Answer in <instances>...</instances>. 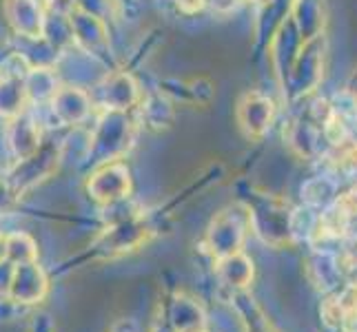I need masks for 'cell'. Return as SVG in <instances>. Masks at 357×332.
<instances>
[{"label": "cell", "mask_w": 357, "mask_h": 332, "mask_svg": "<svg viewBox=\"0 0 357 332\" xmlns=\"http://www.w3.org/2000/svg\"><path fill=\"white\" fill-rule=\"evenodd\" d=\"M52 113L65 127L80 125L91 111V97L76 87H60L52 97Z\"/></svg>", "instance_id": "obj_8"}, {"label": "cell", "mask_w": 357, "mask_h": 332, "mask_svg": "<svg viewBox=\"0 0 357 332\" xmlns=\"http://www.w3.org/2000/svg\"><path fill=\"white\" fill-rule=\"evenodd\" d=\"M7 260V248H5V235L0 232V264Z\"/></svg>", "instance_id": "obj_16"}, {"label": "cell", "mask_w": 357, "mask_h": 332, "mask_svg": "<svg viewBox=\"0 0 357 332\" xmlns=\"http://www.w3.org/2000/svg\"><path fill=\"white\" fill-rule=\"evenodd\" d=\"M238 120L249 135H262L273 120V102L260 93H249L240 102Z\"/></svg>", "instance_id": "obj_9"}, {"label": "cell", "mask_w": 357, "mask_h": 332, "mask_svg": "<svg viewBox=\"0 0 357 332\" xmlns=\"http://www.w3.org/2000/svg\"><path fill=\"white\" fill-rule=\"evenodd\" d=\"M244 326H246V332H273V330H271V326H266L262 313H260V319L251 317V322H249V319H244Z\"/></svg>", "instance_id": "obj_14"}, {"label": "cell", "mask_w": 357, "mask_h": 332, "mask_svg": "<svg viewBox=\"0 0 357 332\" xmlns=\"http://www.w3.org/2000/svg\"><path fill=\"white\" fill-rule=\"evenodd\" d=\"M176 5L184 14H195V11H200L206 5V0H176Z\"/></svg>", "instance_id": "obj_15"}, {"label": "cell", "mask_w": 357, "mask_h": 332, "mask_svg": "<svg viewBox=\"0 0 357 332\" xmlns=\"http://www.w3.org/2000/svg\"><path fill=\"white\" fill-rule=\"evenodd\" d=\"M49 290V279L38 262L16 264L14 277H11L9 297L18 303H38L45 299Z\"/></svg>", "instance_id": "obj_5"}, {"label": "cell", "mask_w": 357, "mask_h": 332, "mask_svg": "<svg viewBox=\"0 0 357 332\" xmlns=\"http://www.w3.org/2000/svg\"><path fill=\"white\" fill-rule=\"evenodd\" d=\"M5 18L9 27L22 38H45L47 14L38 0H5Z\"/></svg>", "instance_id": "obj_4"}, {"label": "cell", "mask_w": 357, "mask_h": 332, "mask_svg": "<svg viewBox=\"0 0 357 332\" xmlns=\"http://www.w3.org/2000/svg\"><path fill=\"white\" fill-rule=\"evenodd\" d=\"M100 102L109 111H125L138 100V87L127 73H116V76L105 78L100 84Z\"/></svg>", "instance_id": "obj_10"}, {"label": "cell", "mask_w": 357, "mask_h": 332, "mask_svg": "<svg viewBox=\"0 0 357 332\" xmlns=\"http://www.w3.org/2000/svg\"><path fill=\"white\" fill-rule=\"evenodd\" d=\"M31 67L22 56H11L7 63L0 67V116L11 120L24 113V106L29 102L27 95V71Z\"/></svg>", "instance_id": "obj_2"}, {"label": "cell", "mask_w": 357, "mask_h": 332, "mask_svg": "<svg viewBox=\"0 0 357 332\" xmlns=\"http://www.w3.org/2000/svg\"><path fill=\"white\" fill-rule=\"evenodd\" d=\"M5 248H7V262L11 264H29L38 262V246L33 237L27 232H9L5 235Z\"/></svg>", "instance_id": "obj_13"}, {"label": "cell", "mask_w": 357, "mask_h": 332, "mask_svg": "<svg viewBox=\"0 0 357 332\" xmlns=\"http://www.w3.org/2000/svg\"><path fill=\"white\" fill-rule=\"evenodd\" d=\"M215 270L227 281V286L236 290H244L253 279V262L246 255H242V251L220 257Z\"/></svg>", "instance_id": "obj_11"}, {"label": "cell", "mask_w": 357, "mask_h": 332, "mask_svg": "<svg viewBox=\"0 0 357 332\" xmlns=\"http://www.w3.org/2000/svg\"><path fill=\"white\" fill-rule=\"evenodd\" d=\"M7 140H9V149L16 155V159H27L43 146V133H40L38 122L31 116L20 113L9 120Z\"/></svg>", "instance_id": "obj_7"}, {"label": "cell", "mask_w": 357, "mask_h": 332, "mask_svg": "<svg viewBox=\"0 0 357 332\" xmlns=\"http://www.w3.org/2000/svg\"><path fill=\"white\" fill-rule=\"evenodd\" d=\"M60 149L56 144H43L38 151L27 159H18V164L9 171L7 187L9 191L20 198L24 191L33 189L36 184L47 180L58 168Z\"/></svg>", "instance_id": "obj_1"}, {"label": "cell", "mask_w": 357, "mask_h": 332, "mask_svg": "<svg viewBox=\"0 0 357 332\" xmlns=\"http://www.w3.org/2000/svg\"><path fill=\"white\" fill-rule=\"evenodd\" d=\"M180 332H206L202 326H189V328H184V330H180Z\"/></svg>", "instance_id": "obj_17"}, {"label": "cell", "mask_w": 357, "mask_h": 332, "mask_svg": "<svg viewBox=\"0 0 357 332\" xmlns=\"http://www.w3.org/2000/svg\"><path fill=\"white\" fill-rule=\"evenodd\" d=\"M87 189L93 195L96 202L109 204V206L118 204L125 198H129V191H131L129 168L118 162L105 164L100 171H96L91 175V180L87 182Z\"/></svg>", "instance_id": "obj_3"}, {"label": "cell", "mask_w": 357, "mask_h": 332, "mask_svg": "<svg viewBox=\"0 0 357 332\" xmlns=\"http://www.w3.org/2000/svg\"><path fill=\"white\" fill-rule=\"evenodd\" d=\"M24 84H27L29 102H52V97L60 89L58 80H56V73L47 67H31L27 71Z\"/></svg>", "instance_id": "obj_12"}, {"label": "cell", "mask_w": 357, "mask_h": 332, "mask_svg": "<svg viewBox=\"0 0 357 332\" xmlns=\"http://www.w3.org/2000/svg\"><path fill=\"white\" fill-rule=\"evenodd\" d=\"M67 24H69V33L71 38L76 40L80 47L89 49V52H98L100 47H107V27L105 22L93 16L91 11L76 7L69 11L67 16Z\"/></svg>", "instance_id": "obj_6"}]
</instances>
